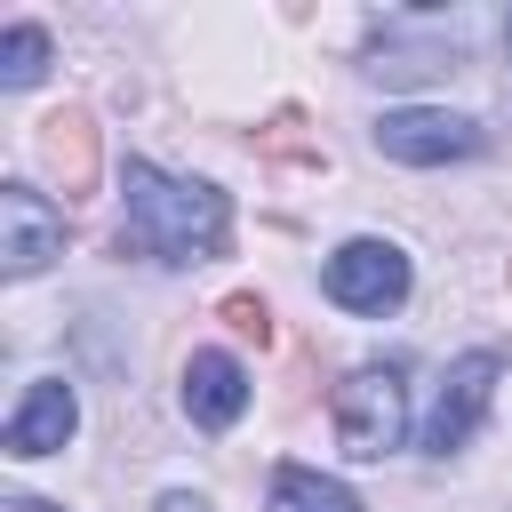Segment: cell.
<instances>
[{
  "label": "cell",
  "instance_id": "1",
  "mask_svg": "<svg viewBox=\"0 0 512 512\" xmlns=\"http://www.w3.org/2000/svg\"><path fill=\"white\" fill-rule=\"evenodd\" d=\"M120 200H128L120 248H144L152 264H208V256L232 248V200L216 184L160 176L152 160H128L120 168Z\"/></svg>",
  "mask_w": 512,
  "mask_h": 512
},
{
  "label": "cell",
  "instance_id": "2",
  "mask_svg": "<svg viewBox=\"0 0 512 512\" xmlns=\"http://www.w3.org/2000/svg\"><path fill=\"white\" fill-rule=\"evenodd\" d=\"M328 416H336V448H344L352 464H384V456L408 440V376H400L392 360H368V368H352V376L336 384Z\"/></svg>",
  "mask_w": 512,
  "mask_h": 512
},
{
  "label": "cell",
  "instance_id": "3",
  "mask_svg": "<svg viewBox=\"0 0 512 512\" xmlns=\"http://www.w3.org/2000/svg\"><path fill=\"white\" fill-rule=\"evenodd\" d=\"M488 136L472 112H440V104H400L376 120V152L400 160V168H448V160H472Z\"/></svg>",
  "mask_w": 512,
  "mask_h": 512
},
{
  "label": "cell",
  "instance_id": "4",
  "mask_svg": "<svg viewBox=\"0 0 512 512\" xmlns=\"http://www.w3.org/2000/svg\"><path fill=\"white\" fill-rule=\"evenodd\" d=\"M320 288H328V304H344V312H392V304H408V256L392 248V240H344L336 256H328V272H320Z\"/></svg>",
  "mask_w": 512,
  "mask_h": 512
},
{
  "label": "cell",
  "instance_id": "5",
  "mask_svg": "<svg viewBox=\"0 0 512 512\" xmlns=\"http://www.w3.org/2000/svg\"><path fill=\"white\" fill-rule=\"evenodd\" d=\"M64 256V208L32 184H0V272L32 280Z\"/></svg>",
  "mask_w": 512,
  "mask_h": 512
},
{
  "label": "cell",
  "instance_id": "6",
  "mask_svg": "<svg viewBox=\"0 0 512 512\" xmlns=\"http://www.w3.org/2000/svg\"><path fill=\"white\" fill-rule=\"evenodd\" d=\"M496 376H504V352H464V360L448 368V384H440V400H432V416H424V448H432V456H456V448L480 432V416H488V400H496Z\"/></svg>",
  "mask_w": 512,
  "mask_h": 512
},
{
  "label": "cell",
  "instance_id": "7",
  "mask_svg": "<svg viewBox=\"0 0 512 512\" xmlns=\"http://www.w3.org/2000/svg\"><path fill=\"white\" fill-rule=\"evenodd\" d=\"M40 168L56 176L64 200H88V192H96V176H104V144H96V120H88L80 104H64V112L40 120Z\"/></svg>",
  "mask_w": 512,
  "mask_h": 512
},
{
  "label": "cell",
  "instance_id": "8",
  "mask_svg": "<svg viewBox=\"0 0 512 512\" xmlns=\"http://www.w3.org/2000/svg\"><path fill=\"white\" fill-rule=\"evenodd\" d=\"M72 424H80V400H72V384H64V376H32L0 440H8V456H56V448L72 440Z\"/></svg>",
  "mask_w": 512,
  "mask_h": 512
},
{
  "label": "cell",
  "instance_id": "9",
  "mask_svg": "<svg viewBox=\"0 0 512 512\" xmlns=\"http://www.w3.org/2000/svg\"><path fill=\"white\" fill-rule=\"evenodd\" d=\"M240 408H248V368L232 352H192L184 360V416L200 432H232Z\"/></svg>",
  "mask_w": 512,
  "mask_h": 512
},
{
  "label": "cell",
  "instance_id": "10",
  "mask_svg": "<svg viewBox=\"0 0 512 512\" xmlns=\"http://www.w3.org/2000/svg\"><path fill=\"white\" fill-rule=\"evenodd\" d=\"M272 512H368L344 480H328V472H312V464H280L272 472Z\"/></svg>",
  "mask_w": 512,
  "mask_h": 512
},
{
  "label": "cell",
  "instance_id": "11",
  "mask_svg": "<svg viewBox=\"0 0 512 512\" xmlns=\"http://www.w3.org/2000/svg\"><path fill=\"white\" fill-rule=\"evenodd\" d=\"M48 72V32L40 24H8L0 32V88H32Z\"/></svg>",
  "mask_w": 512,
  "mask_h": 512
},
{
  "label": "cell",
  "instance_id": "12",
  "mask_svg": "<svg viewBox=\"0 0 512 512\" xmlns=\"http://www.w3.org/2000/svg\"><path fill=\"white\" fill-rule=\"evenodd\" d=\"M376 80H432V72H456V48H392L376 40Z\"/></svg>",
  "mask_w": 512,
  "mask_h": 512
},
{
  "label": "cell",
  "instance_id": "13",
  "mask_svg": "<svg viewBox=\"0 0 512 512\" xmlns=\"http://www.w3.org/2000/svg\"><path fill=\"white\" fill-rule=\"evenodd\" d=\"M296 128H304V112H296V104H280V112L256 128V144H264V152H280V160H304V168H320V144H304Z\"/></svg>",
  "mask_w": 512,
  "mask_h": 512
},
{
  "label": "cell",
  "instance_id": "14",
  "mask_svg": "<svg viewBox=\"0 0 512 512\" xmlns=\"http://www.w3.org/2000/svg\"><path fill=\"white\" fill-rule=\"evenodd\" d=\"M216 320H224L232 336H248V344H272V304H264L256 288H232V296L216 304Z\"/></svg>",
  "mask_w": 512,
  "mask_h": 512
},
{
  "label": "cell",
  "instance_id": "15",
  "mask_svg": "<svg viewBox=\"0 0 512 512\" xmlns=\"http://www.w3.org/2000/svg\"><path fill=\"white\" fill-rule=\"evenodd\" d=\"M152 512H208V496H192V488H168Z\"/></svg>",
  "mask_w": 512,
  "mask_h": 512
},
{
  "label": "cell",
  "instance_id": "16",
  "mask_svg": "<svg viewBox=\"0 0 512 512\" xmlns=\"http://www.w3.org/2000/svg\"><path fill=\"white\" fill-rule=\"evenodd\" d=\"M0 512H64V504H40V496H8Z\"/></svg>",
  "mask_w": 512,
  "mask_h": 512
},
{
  "label": "cell",
  "instance_id": "17",
  "mask_svg": "<svg viewBox=\"0 0 512 512\" xmlns=\"http://www.w3.org/2000/svg\"><path fill=\"white\" fill-rule=\"evenodd\" d=\"M504 48H512V16H504Z\"/></svg>",
  "mask_w": 512,
  "mask_h": 512
}]
</instances>
